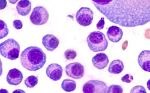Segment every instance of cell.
Instances as JSON below:
<instances>
[{
	"instance_id": "1",
	"label": "cell",
	"mask_w": 150,
	"mask_h": 93,
	"mask_svg": "<svg viewBox=\"0 0 150 93\" xmlns=\"http://www.w3.org/2000/svg\"><path fill=\"white\" fill-rule=\"evenodd\" d=\"M95 7L112 23L134 27L150 22V0H91Z\"/></svg>"
},
{
	"instance_id": "2",
	"label": "cell",
	"mask_w": 150,
	"mask_h": 93,
	"mask_svg": "<svg viewBox=\"0 0 150 93\" xmlns=\"http://www.w3.org/2000/svg\"><path fill=\"white\" fill-rule=\"evenodd\" d=\"M46 54L40 48L31 46L21 53V62L26 70L35 71L43 67L46 63Z\"/></svg>"
},
{
	"instance_id": "3",
	"label": "cell",
	"mask_w": 150,
	"mask_h": 93,
	"mask_svg": "<svg viewBox=\"0 0 150 93\" xmlns=\"http://www.w3.org/2000/svg\"><path fill=\"white\" fill-rule=\"evenodd\" d=\"M90 49L94 52L105 51L108 46V42L104 33L100 31L92 32L87 38Z\"/></svg>"
},
{
	"instance_id": "4",
	"label": "cell",
	"mask_w": 150,
	"mask_h": 93,
	"mask_svg": "<svg viewBox=\"0 0 150 93\" xmlns=\"http://www.w3.org/2000/svg\"><path fill=\"white\" fill-rule=\"evenodd\" d=\"M20 46L15 40L10 38L0 44V53L4 58L11 60H15L18 58Z\"/></svg>"
},
{
	"instance_id": "5",
	"label": "cell",
	"mask_w": 150,
	"mask_h": 93,
	"mask_svg": "<svg viewBox=\"0 0 150 93\" xmlns=\"http://www.w3.org/2000/svg\"><path fill=\"white\" fill-rule=\"evenodd\" d=\"M49 13L43 6H37L33 9L30 17L32 23L37 26L46 24L49 18Z\"/></svg>"
},
{
	"instance_id": "6",
	"label": "cell",
	"mask_w": 150,
	"mask_h": 93,
	"mask_svg": "<svg viewBox=\"0 0 150 93\" xmlns=\"http://www.w3.org/2000/svg\"><path fill=\"white\" fill-rule=\"evenodd\" d=\"M108 90L106 83L98 80H91L84 85L83 91L84 93H105Z\"/></svg>"
},
{
	"instance_id": "7",
	"label": "cell",
	"mask_w": 150,
	"mask_h": 93,
	"mask_svg": "<svg viewBox=\"0 0 150 93\" xmlns=\"http://www.w3.org/2000/svg\"><path fill=\"white\" fill-rule=\"evenodd\" d=\"M94 13L91 9L88 7H81L76 14V20L80 26H87L92 23Z\"/></svg>"
},
{
	"instance_id": "8",
	"label": "cell",
	"mask_w": 150,
	"mask_h": 93,
	"mask_svg": "<svg viewBox=\"0 0 150 93\" xmlns=\"http://www.w3.org/2000/svg\"><path fill=\"white\" fill-rule=\"evenodd\" d=\"M65 72L67 75L73 79H81L83 76L84 73V67L79 62L71 63L65 67Z\"/></svg>"
},
{
	"instance_id": "9",
	"label": "cell",
	"mask_w": 150,
	"mask_h": 93,
	"mask_svg": "<svg viewBox=\"0 0 150 93\" xmlns=\"http://www.w3.org/2000/svg\"><path fill=\"white\" fill-rule=\"evenodd\" d=\"M62 74V68L58 64H51L47 68V75L49 78L55 81L61 79Z\"/></svg>"
},
{
	"instance_id": "10",
	"label": "cell",
	"mask_w": 150,
	"mask_h": 93,
	"mask_svg": "<svg viewBox=\"0 0 150 93\" xmlns=\"http://www.w3.org/2000/svg\"><path fill=\"white\" fill-rule=\"evenodd\" d=\"M23 74L20 70L14 68L9 70L6 76V81L9 84L18 85L22 82Z\"/></svg>"
},
{
	"instance_id": "11",
	"label": "cell",
	"mask_w": 150,
	"mask_h": 93,
	"mask_svg": "<svg viewBox=\"0 0 150 93\" xmlns=\"http://www.w3.org/2000/svg\"><path fill=\"white\" fill-rule=\"evenodd\" d=\"M43 45L48 51H53L59 44V40L55 36L52 34H47L43 37Z\"/></svg>"
},
{
	"instance_id": "12",
	"label": "cell",
	"mask_w": 150,
	"mask_h": 93,
	"mask_svg": "<svg viewBox=\"0 0 150 93\" xmlns=\"http://www.w3.org/2000/svg\"><path fill=\"white\" fill-rule=\"evenodd\" d=\"M109 60L108 56L104 53L96 54L92 58V62L95 67L99 70H103L108 66Z\"/></svg>"
},
{
	"instance_id": "13",
	"label": "cell",
	"mask_w": 150,
	"mask_h": 93,
	"mask_svg": "<svg viewBox=\"0 0 150 93\" xmlns=\"http://www.w3.org/2000/svg\"><path fill=\"white\" fill-rule=\"evenodd\" d=\"M107 35L110 41L116 43L122 39L123 32L121 28L117 26H112L108 28Z\"/></svg>"
},
{
	"instance_id": "14",
	"label": "cell",
	"mask_w": 150,
	"mask_h": 93,
	"mask_svg": "<svg viewBox=\"0 0 150 93\" xmlns=\"http://www.w3.org/2000/svg\"><path fill=\"white\" fill-rule=\"evenodd\" d=\"M138 62L140 67L144 71L150 72V51L144 50L139 56Z\"/></svg>"
},
{
	"instance_id": "15",
	"label": "cell",
	"mask_w": 150,
	"mask_h": 93,
	"mask_svg": "<svg viewBox=\"0 0 150 93\" xmlns=\"http://www.w3.org/2000/svg\"><path fill=\"white\" fill-rule=\"evenodd\" d=\"M31 8V2L29 0H21L16 6L18 14L22 16L28 15L30 12Z\"/></svg>"
},
{
	"instance_id": "16",
	"label": "cell",
	"mask_w": 150,
	"mask_h": 93,
	"mask_svg": "<svg viewBox=\"0 0 150 93\" xmlns=\"http://www.w3.org/2000/svg\"><path fill=\"white\" fill-rule=\"evenodd\" d=\"M123 62L119 59L112 61L108 68V71L111 74H118L121 73L124 69Z\"/></svg>"
},
{
	"instance_id": "17",
	"label": "cell",
	"mask_w": 150,
	"mask_h": 93,
	"mask_svg": "<svg viewBox=\"0 0 150 93\" xmlns=\"http://www.w3.org/2000/svg\"><path fill=\"white\" fill-rule=\"evenodd\" d=\"M61 86L64 91L67 92H71L76 90V82L72 80L66 79L63 81Z\"/></svg>"
},
{
	"instance_id": "18",
	"label": "cell",
	"mask_w": 150,
	"mask_h": 93,
	"mask_svg": "<svg viewBox=\"0 0 150 93\" xmlns=\"http://www.w3.org/2000/svg\"><path fill=\"white\" fill-rule=\"evenodd\" d=\"M38 79L35 76H30L25 79V84L27 87L29 88H33L37 84Z\"/></svg>"
},
{
	"instance_id": "19",
	"label": "cell",
	"mask_w": 150,
	"mask_h": 93,
	"mask_svg": "<svg viewBox=\"0 0 150 93\" xmlns=\"http://www.w3.org/2000/svg\"><path fill=\"white\" fill-rule=\"evenodd\" d=\"M0 23V39H2L8 35L9 30L4 21L1 20Z\"/></svg>"
},
{
	"instance_id": "20",
	"label": "cell",
	"mask_w": 150,
	"mask_h": 93,
	"mask_svg": "<svg viewBox=\"0 0 150 93\" xmlns=\"http://www.w3.org/2000/svg\"><path fill=\"white\" fill-rule=\"evenodd\" d=\"M76 51L72 49L67 50L64 53V56L66 59L68 60H73L77 57Z\"/></svg>"
},
{
	"instance_id": "21",
	"label": "cell",
	"mask_w": 150,
	"mask_h": 93,
	"mask_svg": "<svg viewBox=\"0 0 150 93\" xmlns=\"http://www.w3.org/2000/svg\"><path fill=\"white\" fill-rule=\"evenodd\" d=\"M123 92V89L121 86L119 85H112L108 87L107 93H122Z\"/></svg>"
},
{
	"instance_id": "22",
	"label": "cell",
	"mask_w": 150,
	"mask_h": 93,
	"mask_svg": "<svg viewBox=\"0 0 150 93\" xmlns=\"http://www.w3.org/2000/svg\"><path fill=\"white\" fill-rule=\"evenodd\" d=\"M131 93H146V89L143 86L137 85L131 89Z\"/></svg>"
},
{
	"instance_id": "23",
	"label": "cell",
	"mask_w": 150,
	"mask_h": 93,
	"mask_svg": "<svg viewBox=\"0 0 150 93\" xmlns=\"http://www.w3.org/2000/svg\"><path fill=\"white\" fill-rule=\"evenodd\" d=\"M133 76H132L130 74H127L122 77L121 80L123 82L129 83H131L133 80Z\"/></svg>"
},
{
	"instance_id": "24",
	"label": "cell",
	"mask_w": 150,
	"mask_h": 93,
	"mask_svg": "<svg viewBox=\"0 0 150 93\" xmlns=\"http://www.w3.org/2000/svg\"><path fill=\"white\" fill-rule=\"evenodd\" d=\"M13 26L17 30H21L23 27V24L21 20L19 19L15 20L13 21Z\"/></svg>"
},
{
	"instance_id": "25",
	"label": "cell",
	"mask_w": 150,
	"mask_h": 93,
	"mask_svg": "<svg viewBox=\"0 0 150 93\" xmlns=\"http://www.w3.org/2000/svg\"><path fill=\"white\" fill-rule=\"evenodd\" d=\"M104 25H105V21L104 17H102L100 20L99 21L98 23L96 24V28L99 30H102L104 28Z\"/></svg>"
},
{
	"instance_id": "26",
	"label": "cell",
	"mask_w": 150,
	"mask_h": 93,
	"mask_svg": "<svg viewBox=\"0 0 150 93\" xmlns=\"http://www.w3.org/2000/svg\"><path fill=\"white\" fill-rule=\"evenodd\" d=\"M7 6V1L6 0H0V9L1 10L4 9Z\"/></svg>"
},
{
	"instance_id": "27",
	"label": "cell",
	"mask_w": 150,
	"mask_h": 93,
	"mask_svg": "<svg viewBox=\"0 0 150 93\" xmlns=\"http://www.w3.org/2000/svg\"><path fill=\"white\" fill-rule=\"evenodd\" d=\"M9 2L12 4H15L18 2L19 0H8Z\"/></svg>"
},
{
	"instance_id": "28",
	"label": "cell",
	"mask_w": 150,
	"mask_h": 93,
	"mask_svg": "<svg viewBox=\"0 0 150 93\" xmlns=\"http://www.w3.org/2000/svg\"><path fill=\"white\" fill-rule=\"evenodd\" d=\"M13 93H25V92L22 90H18L13 91Z\"/></svg>"
},
{
	"instance_id": "29",
	"label": "cell",
	"mask_w": 150,
	"mask_h": 93,
	"mask_svg": "<svg viewBox=\"0 0 150 93\" xmlns=\"http://www.w3.org/2000/svg\"><path fill=\"white\" fill-rule=\"evenodd\" d=\"M147 87L149 90L150 91V79L147 82Z\"/></svg>"
}]
</instances>
